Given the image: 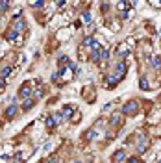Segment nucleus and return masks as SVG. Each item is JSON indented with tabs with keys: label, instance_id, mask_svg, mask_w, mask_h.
Instances as JSON below:
<instances>
[{
	"label": "nucleus",
	"instance_id": "nucleus-1",
	"mask_svg": "<svg viewBox=\"0 0 161 163\" xmlns=\"http://www.w3.org/2000/svg\"><path fill=\"white\" fill-rule=\"evenodd\" d=\"M32 91H33V87L30 85V83H24V85L20 87V91H19V95H20V96H22L24 100H26V98H32Z\"/></svg>",
	"mask_w": 161,
	"mask_h": 163
},
{
	"label": "nucleus",
	"instance_id": "nucleus-2",
	"mask_svg": "<svg viewBox=\"0 0 161 163\" xmlns=\"http://www.w3.org/2000/svg\"><path fill=\"white\" fill-rule=\"evenodd\" d=\"M135 111H137V102L131 100L122 108V115H131V113H135Z\"/></svg>",
	"mask_w": 161,
	"mask_h": 163
},
{
	"label": "nucleus",
	"instance_id": "nucleus-3",
	"mask_svg": "<svg viewBox=\"0 0 161 163\" xmlns=\"http://www.w3.org/2000/svg\"><path fill=\"white\" fill-rule=\"evenodd\" d=\"M137 152H139V154L146 152V135H144V133H139V145H137Z\"/></svg>",
	"mask_w": 161,
	"mask_h": 163
},
{
	"label": "nucleus",
	"instance_id": "nucleus-4",
	"mask_svg": "<svg viewBox=\"0 0 161 163\" xmlns=\"http://www.w3.org/2000/svg\"><path fill=\"white\" fill-rule=\"evenodd\" d=\"M13 32H17V33H20V32H24L26 30V22H24V19H19L17 22H13V28H11Z\"/></svg>",
	"mask_w": 161,
	"mask_h": 163
},
{
	"label": "nucleus",
	"instance_id": "nucleus-5",
	"mask_svg": "<svg viewBox=\"0 0 161 163\" xmlns=\"http://www.w3.org/2000/svg\"><path fill=\"white\" fill-rule=\"evenodd\" d=\"M15 115H17V104H11L9 108L6 109V117H8V119H13Z\"/></svg>",
	"mask_w": 161,
	"mask_h": 163
},
{
	"label": "nucleus",
	"instance_id": "nucleus-6",
	"mask_svg": "<svg viewBox=\"0 0 161 163\" xmlns=\"http://www.w3.org/2000/svg\"><path fill=\"white\" fill-rule=\"evenodd\" d=\"M61 115H63V119L72 117V115H74V108H72V106H65V108H63V113H61Z\"/></svg>",
	"mask_w": 161,
	"mask_h": 163
},
{
	"label": "nucleus",
	"instance_id": "nucleus-7",
	"mask_svg": "<svg viewBox=\"0 0 161 163\" xmlns=\"http://www.w3.org/2000/svg\"><path fill=\"white\" fill-rule=\"evenodd\" d=\"M96 54H98V59H100V61H106V59L109 58V50H108V48H100Z\"/></svg>",
	"mask_w": 161,
	"mask_h": 163
},
{
	"label": "nucleus",
	"instance_id": "nucleus-8",
	"mask_svg": "<svg viewBox=\"0 0 161 163\" xmlns=\"http://www.w3.org/2000/svg\"><path fill=\"white\" fill-rule=\"evenodd\" d=\"M128 54H130V48H128V46H121V48L117 46V56H121V58H126Z\"/></svg>",
	"mask_w": 161,
	"mask_h": 163
},
{
	"label": "nucleus",
	"instance_id": "nucleus-9",
	"mask_svg": "<svg viewBox=\"0 0 161 163\" xmlns=\"http://www.w3.org/2000/svg\"><path fill=\"white\" fill-rule=\"evenodd\" d=\"M33 104H35V100H33V98H26L24 104H22V109H24V111L32 109V108H33Z\"/></svg>",
	"mask_w": 161,
	"mask_h": 163
},
{
	"label": "nucleus",
	"instance_id": "nucleus-10",
	"mask_svg": "<svg viewBox=\"0 0 161 163\" xmlns=\"http://www.w3.org/2000/svg\"><path fill=\"white\" fill-rule=\"evenodd\" d=\"M126 158V154H124V150H118L115 156H113V163H121L122 159Z\"/></svg>",
	"mask_w": 161,
	"mask_h": 163
},
{
	"label": "nucleus",
	"instance_id": "nucleus-11",
	"mask_svg": "<svg viewBox=\"0 0 161 163\" xmlns=\"http://www.w3.org/2000/svg\"><path fill=\"white\" fill-rule=\"evenodd\" d=\"M11 72H13V69H11V67H4L2 70H0V78H2V80H6V78H8Z\"/></svg>",
	"mask_w": 161,
	"mask_h": 163
},
{
	"label": "nucleus",
	"instance_id": "nucleus-12",
	"mask_svg": "<svg viewBox=\"0 0 161 163\" xmlns=\"http://www.w3.org/2000/svg\"><path fill=\"white\" fill-rule=\"evenodd\" d=\"M139 85H141V89H148V80H146V76H141V80H139Z\"/></svg>",
	"mask_w": 161,
	"mask_h": 163
},
{
	"label": "nucleus",
	"instance_id": "nucleus-13",
	"mask_svg": "<svg viewBox=\"0 0 161 163\" xmlns=\"http://www.w3.org/2000/svg\"><path fill=\"white\" fill-rule=\"evenodd\" d=\"M152 65L156 67V69L161 67V56H154V58H152Z\"/></svg>",
	"mask_w": 161,
	"mask_h": 163
},
{
	"label": "nucleus",
	"instance_id": "nucleus-14",
	"mask_svg": "<svg viewBox=\"0 0 161 163\" xmlns=\"http://www.w3.org/2000/svg\"><path fill=\"white\" fill-rule=\"evenodd\" d=\"M45 124L48 126V128H54V126H56V120H54V117H45Z\"/></svg>",
	"mask_w": 161,
	"mask_h": 163
},
{
	"label": "nucleus",
	"instance_id": "nucleus-15",
	"mask_svg": "<svg viewBox=\"0 0 161 163\" xmlns=\"http://www.w3.org/2000/svg\"><path fill=\"white\" fill-rule=\"evenodd\" d=\"M96 137V130L95 128H91V130H87V139L91 141V139H95Z\"/></svg>",
	"mask_w": 161,
	"mask_h": 163
},
{
	"label": "nucleus",
	"instance_id": "nucleus-16",
	"mask_svg": "<svg viewBox=\"0 0 161 163\" xmlns=\"http://www.w3.org/2000/svg\"><path fill=\"white\" fill-rule=\"evenodd\" d=\"M8 39H9V41H15V39H19V33H17V32H13V30H11V32L8 33Z\"/></svg>",
	"mask_w": 161,
	"mask_h": 163
},
{
	"label": "nucleus",
	"instance_id": "nucleus-17",
	"mask_svg": "<svg viewBox=\"0 0 161 163\" xmlns=\"http://www.w3.org/2000/svg\"><path fill=\"white\" fill-rule=\"evenodd\" d=\"M111 124H113V126L121 124V117H118V115H113V119H111Z\"/></svg>",
	"mask_w": 161,
	"mask_h": 163
},
{
	"label": "nucleus",
	"instance_id": "nucleus-18",
	"mask_svg": "<svg viewBox=\"0 0 161 163\" xmlns=\"http://www.w3.org/2000/svg\"><path fill=\"white\" fill-rule=\"evenodd\" d=\"M82 17H83V20H85V22H91V13H89V11H83Z\"/></svg>",
	"mask_w": 161,
	"mask_h": 163
},
{
	"label": "nucleus",
	"instance_id": "nucleus-19",
	"mask_svg": "<svg viewBox=\"0 0 161 163\" xmlns=\"http://www.w3.org/2000/svg\"><path fill=\"white\" fill-rule=\"evenodd\" d=\"M59 63H67V65H69V56H65V54H63V56H59V59H58Z\"/></svg>",
	"mask_w": 161,
	"mask_h": 163
},
{
	"label": "nucleus",
	"instance_id": "nucleus-20",
	"mask_svg": "<svg viewBox=\"0 0 161 163\" xmlns=\"http://www.w3.org/2000/svg\"><path fill=\"white\" fill-rule=\"evenodd\" d=\"M8 8H9V4H8V2H0V9H2V11H6Z\"/></svg>",
	"mask_w": 161,
	"mask_h": 163
},
{
	"label": "nucleus",
	"instance_id": "nucleus-21",
	"mask_svg": "<svg viewBox=\"0 0 161 163\" xmlns=\"http://www.w3.org/2000/svg\"><path fill=\"white\" fill-rule=\"evenodd\" d=\"M43 6H45V2H33L32 8H43Z\"/></svg>",
	"mask_w": 161,
	"mask_h": 163
},
{
	"label": "nucleus",
	"instance_id": "nucleus-22",
	"mask_svg": "<svg viewBox=\"0 0 161 163\" xmlns=\"http://www.w3.org/2000/svg\"><path fill=\"white\" fill-rule=\"evenodd\" d=\"M4 89H6V80L0 78V91H4Z\"/></svg>",
	"mask_w": 161,
	"mask_h": 163
},
{
	"label": "nucleus",
	"instance_id": "nucleus-23",
	"mask_svg": "<svg viewBox=\"0 0 161 163\" xmlns=\"http://www.w3.org/2000/svg\"><path fill=\"white\" fill-rule=\"evenodd\" d=\"M128 163H139V158H130Z\"/></svg>",
	"mask_w": 161,
	"mask_h": 163
},
{
	"label": "nucleus",
	"instance_id": "nucleus-24",
	"mask_svg": "<svg viewBox=\"0 0 161 163\" xmlns=\"http://www.w3.org/2000/svg\"><path fill=\"white\" fill-rule=\"evenodd\" d=\"M74 163H80V161H74Z\"/></svg>",
	"mask_w": 161,
	"mask_h": 163
}]
</instances>
